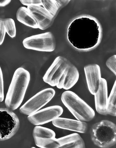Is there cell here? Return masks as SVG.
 Segmentation results:
<instances>
[{"mask_svg":"<svg viewBox=\"0 0 116 148\" xmlns=\"http://www.w3.org/2000/svg\"><path fill=\"white\" fill-rule=\"evenodd\" d=\"M71 62L66 58L57 57L43 77L44 81L52 86H56L64 71Z\"/></svg>","mask_w":116,"mask_h":148,"instance_id":"8","label":"cell"},{"mask_svg":"<svg viewBox=\"0 0 116 148\" xmlns=\"http://www.w3.org/2000/svg\"><path fill=\"white\" fill-rule=\"evenodd\" d=\"M61 100L64 106L72 115L79 121H89L94 118L93 110L76 94L72 91L64 92Z\"/></svg>","mask_w":116,"mask_h":148,"instance_id":"3","label":"cell"},{"mask_svg":"<svg viewBox=\"0 0 116 148\" xmlns=\"http://www.w3.org/2000/svg\"><path fill=\"white\" fill-rule=\"evenodd\" d=\"M16 18L19 22L27 26L34 29L38 28L37 21L27 8L20 7L17 11Z\"/></svg>","mask_w":116,"mask_h":148,"instance_id":"16","label":"cell"},{"mask_svg":"<svg viewBox=\"0 0 116 148\" xmlns=\"http://www.w3.org/2000/svg\"><path fill=\"white\" fill-rule=\"evenodd\" d=\"M52 148H85L84 140L78 134H72L54 139Z\"/></svg>","mask_w":116,"mask_h":148,"instance_id":"14","label":"cell"},{"mask_svg":"<svg viewBox=\"0 0 116 148\" xmlns=\"http://www.w3.org/2000/svg\"><path fill=\"white\" fill-rule=\"evenodd\" d=\"M41 1L43 7L55 18L60 10L55 0Z\"/></svg>","mask_w":116,"mask_h":148,"instance_id":"19","label":"cell"},{"mask_svg":"<svg viewBox=\"0 0 116 148\" xmlns=\"http://www.w3.org/2000/svg\"><path fill=\"white\" fill-rule=\"evenodd\" d=\"M94 95L96 111L101 115H107L108 86L107 81L104 78H102L98 89Z\"/></svg>","mask_w":116,"mask_h":148,"instance_id":"13","label":"cell"},{"mask_svg":"<svg viewBox=\"0 0 116 148\" xmlns=\"http://www.w3.org/2000/svg\"><path fill=\"white\" fill-rule=\"evenodd\" d=\"M106 110L107 114L114 116H116V80L108 97Z\"/></svg>","mask_w":116,"mask_h":148,"instance_id":"17","label":"cell"},{"mask_svg":"<svg viewBox=\"0 0 116 148\" xmlns=\"http://www.w3.org/2000/svg\"><path fill=\"white\" fill-rule=\"evenodd\" d=\"M19 1L22 4L27 7L31 5L41 6V0H27Z\"/></svg>","mask_w":116,"mask_h":148,"instance_id":"23","label":"cell"},{"mask_svg":"<svg viewBox=\"0 0 116 148\" xmlns=\"http://www.w3.org/2000/svg\"><path fill=\"white\" fill-rule=\"evenodd\" d=\"M31 148H36L35 147H31Z\"/></svg>","mask_w":116,"mask_h":148,"instance_id":"27","label":"cell"},{"mask_svg":"<svg viewBox=\"0 0 116 148\" xmlns=\"http://www.w3.org/2000/svg\"><path fill=\"white\" fill-rule=\"evenodd\" d=\"M52 122L57 127L80 133H85L87 129L86 123L77 120L58 117Z\"/></svg>","mask_w":116,"mask_h":148,"instance_id":"15","label":"cell"},{"mask_svg":"<svg viewBox=\"0 0 116 148\" xmlns=\"http://www.w3.org/2000/svg\"><path fill=\"white\" fill-rule=\"evenodd\" d=\"M102 29L95 19L83 16L74 19L68 29L67 38L71 44L79 50H87L99 43Z\"/></svg>","mask_w":116,"mask_h":148,"instance_id":"1","label":"cell"},{"mask_svg":"<svg viewBox=\"0 0 116 148\" xmlns=\"http://www.w3.org/2000/svg\"><path fill=\"white\" fill-rule=\"evenodd\" d=\"M63 112V109L61 106H52L39 110L28 115L27 119L32 124L38 126L52 121L59 117Z\"/></svg>","mask_w":116,"mask_h":148,"instance_id":"9","label":"cell"},{"mask_svg":"<svg viewBox=\"0 0 116 148\" xmlns=\"http://www.w3.org/2000/svg\"><path fill=\"white\" fill-rule=\"evenodd\" d=\"M11 2V0H0V7H5L8 5Z\"/></svg>","mask_w":116,"mask_h":148,"instance_id":"26","label":"cell"},{"mask_svg":"<svg viewBox=\"0 0 116 148\" xmlns=\"http://www.w3.org/2000/svg\"><path fill=\"white\" fill-rule=\"evenodd\" d=\"M6 33L3 21L0 19V45L3 42Z\"/></svg>","mask_w":116,"mask_h":148,"instance_id":"24","label":"cell"},{"mask_svg":"<svg viewBox=\"0 0 116 148\" xmlns=\"http://www.w3.org/2000/svg\"><path fill=\"white\" fill-rule=\"evenodd\" d=\"M22 43L27 49L40 51L52 52L56 47L54 36L49 32L27 37L23 40Z\"/></svg>","mask_w":116,"mask_h":148,"instance_id":"5","label":"cell"},{"mask_svg":"<svg viewBox=\"0 0 116 148\" xmlns=\"http://www.w3.org/2000/svg\"><path fill=\"white\" fill-rule=\"evenodd\" d=\"M3 21L6 33L11 38L16 36V29L14 20L11 18L4 19Z\"/></svg>","mask_w":116,"mask_h":148,"instance_id":"20","label":"cell"},{"mask_svg":"<svg viewBox=\"0 0 116 148\" xmlns=\"http://www.w3.org/2000/svg\"><path fill=\"white\" fill-rule=\"evenodd\" d=\"M91 140L101 148H109L116 142V126L112 122L104 120L94 124L91 131Z\"/></svg>","mask_w":116,"mask_h":148,"instance_id":"4","label":"cell"},{"mask_svg":"<svg viewBox=\"0 0 116 148\" xmlns=\"http://www.w3.org/2000/svg\"><path fill=\"white\" fill-rule=\"evenodd\" d=\"M33 135L34 138H55V134L52 130L40 126L34 128Z\"/></svg>","mask_w":116,"mask_h":148,"instance_id":"18","label":"cell"},{"mask_svg":"<svg viewBox=\"0 0 116 148\" xmlns=\"http://www.w3.org/2000/svg\"><path fill=\"white\" fill-rule=\"evenodd\" d=\"M79 73L76 67L70 63L60 79L56 86L68 90L73 87L78 80Z\"/></svg>","mask_w":116,"mask_h":148,"instance_id":"12","label":"cell"},{"mask_svg":"<svg viewBox=\"0 0 116 148\" xmlns=\"http://www.w3.org/2000/svg\"><path fill=\"white\" fill-rule=\"evenodd\" d=\"M56 3L59 9L66 5L70 0H55Z\"/></svg>","mask_w":116,"mask_h":148,"instance_id":"25","label":"cell"},{"mask_svg":"<svg viewBox=\"0 0 116 148\" xmlns=\"http://www.w3.org/2000/svg\"><path fill=\"white\" fill-rule=\"evenodd\" d=\"M55 91L52 88H48L39 92L27 101L20 108L22 114L30 115L39 110L54 96Z\"/></svg>","mask_w":116,"mask_h":148,"instance_id":"6","label":"cell"},{"mask_svg":"<svg viewBox=\"0 0 116 148\" xmlns=\"http://www.w3.org/2000/svg\"><path fill=\"white\" fill-rule=\"evenodd\" d=\"M4 99V84L3 75L2 70L0 66V103L3 101Z\"/></svg>","mask_w":116,"mask_h":148,"instance_id":"22","label":"cell"},{"mask_svg":"<svg viewBox=\"0 0 116 148\" xmlns=\"http://www.w3.org/2000/svg\"><path fill=\"white\" fill-rule=\"evenodd\" d=\"M30 79L29 72L22 67L14 71L6 97L7 108L13 111L21 105L24 99Z\"/></svg>","mask_w":116,"mask_h":148,"instance_id":"2","label":"cell"},{"mask_svg":"<svg viewBox=\"0 0 116 148\" xmlns=\"http://www.w3.org/2000/svg\"><path fill=\"white\" fill-rule=\"evenodd\" d=\"M19 121L16 114L6 108H0V141L12 137L18 130Z\"/></svg>","mask_w":116,"mask_h":148,"instance_id":"7","label":"cell"},{"mask_svg":"<svg viewBox=\"0 0 116 148\" xmlns=\"http://www.w3.org/2000/svg\"><path fill=\"white\" fill-rule=\"evenodd\" d=\"M38 24V28L44 30L52 24L55 17L41 6L31 5L27 7Z\"/></svg>","mask_w":116,"mask_h":148,"instance_id":"11","label":"cell"},{"mask_svg":"<svg viewBox=\"0 0 116 148\" xmlns=\"http://www.w3.org/2000/svg\"><path fill=\"white\" fill-rule=\"evenodd\" d=\"M107 67L115 75H116V56L113 55L108 58L106 63Z\"/></svg>","mask_w":116,"mask_h":148,"instance_id":"21","label":"cell"},{"mask_svg":"<svg viewBox=\"0 0 116 148\" xmlns=\"http://www.w3.org/2000/svg\"><path fill=\"white\" fill-rule=\"evenodd\" d=\"M84 70L88 90L94 95L98 89L102 78L100 67L97 64H90L84 66Z\"/></svg>","mask_w":116,"mask_h":148,"instance_id":"10","label":"cell"}]
</instances>
